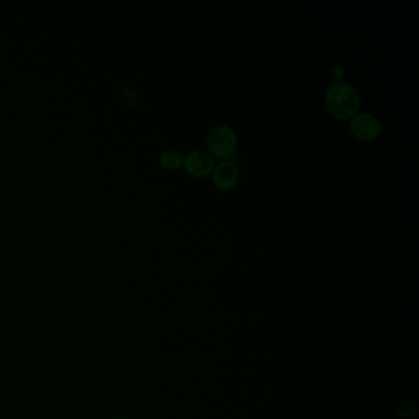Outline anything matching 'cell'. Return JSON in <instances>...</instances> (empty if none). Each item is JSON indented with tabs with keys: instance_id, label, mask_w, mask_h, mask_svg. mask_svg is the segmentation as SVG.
Masks as SVG:
<instances>
[{
	"instance_id": "cell-1",
	"label": "cell",
	"mask_w": 419,
	"mask_h": 419,
	"mask_svg": "<svg viewBox=\"0 0 419 419\" xmlns=\"http://www.w3.org/2000/svg\"><path fill=\"white\" fill-rule=\"evenodd\" d=\"M327 111L339 121H349L358 113L362 106V97L357 88L347 82L333 83L328 86L325 95Z\"/></svg>"
},
{
	"instance_id": "cell-2",
	"label": "cell",
	"mask_w": 419,
	"mask_h": 419,
	"mask_svg": "<svg viewBox=\"0 0 419 419\" xmlns=\"http://www.w3.org/2000/svg\"><path fill=\"white\" fill-rule=\"evenodd\" d=\"M205 142L208 153L214 159L221 161L229 160L232 155L235 154L239 139L235 129L232 126L221 123L210 129Z\"/></svg>"
},
{
	"instance_id": "cell-3",
	"label": "cell",
	"mask_w": 419,
	"mask_h": 419,
	"mask_svg": "<svg viewBox=\"0 0 419 419\" xmlns=\"http://www.w3.org/2000/svg\"><path fill=\"white\" fill-rule=\"evenodd\" d=\"M382 126L375 115L369 112L357 113L349 120V132L360 142H373L381 134Z\"/></svg>"
},
{
	"instance_id": "cell-4",
	"label": "cell",
	"mask_w": 419,
	"mask_h": 419,
	"mask_svg": "<svg viewBox=\"0 0 419 419\" xmlns=\"http://www.w3.org/2000/svg\"><path fill=\"white\" fill-rule=\"evenodd\" d=\"M214 166V158L207 150L194 149L183 158L185 170L188 175L196 178H205L210 176L213 172Z\"/></svg>"
},
{
	"instance_id": "cell-5",
	"label": "cell",
	"mask_w": 419,
	"mask_h": 419,
	"mask_svg": "<svg viewBox=\"0 0 419 419\" xmlns=\"http://www.w3.org/2000/svg\"><path fill=\"white\" fill-rule=\"evenodd\" d=\"M212 178L215 186L221 191H232L239 183V169L232 160H221L212 172Z\"/></svg>"
},
{
	"instance_id": "cell-6",
	"label": "cell",
	"mask_w": 419,
	"mask_h": 419,
	"mask_svg": "<svg viewBox=\"0 0 419 419\" xmlns=\"http://www.w3.org/2000/svg\"><path fill=\"white\" fill-rule=\"evenodd\" d=\"M160 165L169 171H177L183 166V156L180 151L175 149L164 150L159 155Z\"/></svg>"
},
{
	"instance_id": "cell-7",
	"label": "cell",
	"mask_w": 419,
	"mask_h": 419,
	"mask_svg": "<svg viewBox=\"0 0 419 419\" xmlns=\"http://www.w3.org/2000/svg\"><path fill=\"white\" fill-rule=\"evenodd\" d=\"M120 96H121L122 101L126 105L129 106V107H134V106H137V104H138V95H137V91L133 88H129V86L122 88Z\"/></svg>"
},
{
	"instance_id": "cell-8",
	"label": "cell",
	"mask_w": 419,
	"mask_h": 419,
	"mask_svg": "<svg viewBox=\"0 0 419 419\" xmlns=\"http://www.w3.org/2000/svg\"><path fill=\"white\" fill-rule=\"evenodd\" d=\"M344 77H346V72H344L343 68H335V69L332 71V77L335 79V83L343 82Z\"/></svg>"
},
{
	"instance_id": "cell-9",
	"label": "cell",
	"mask_w": 419,
	"mask_h": 419,
	"mask_svg": "<svg viewBox=\"0 0 419 419\" xmlns=\"http://www.w3.org/2000/svg\"><path fill=\"white\" fill-rule=\"evenodd\" d=\"M398 413L401 414L403 418H411V417L416 416V411H414L413 407L406 406V407H401L400 411H398Z\"/></svg>"
}]
</instances>
